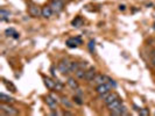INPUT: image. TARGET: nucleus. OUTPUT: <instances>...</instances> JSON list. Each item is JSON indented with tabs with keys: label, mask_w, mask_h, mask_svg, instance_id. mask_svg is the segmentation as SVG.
Masks as SVG:
<instances>
[{
	"label": "nucleus",
	"mask_w": 155,
	"mask_h": 116,
	"mask_svg": "<svg viewBox=\"0 0 155 116\" xmlns=\"http://www.w3.org/2000/svg\"><path fill=\"white\" fill-rule=\"evenodd\" d=\"M139 114L141 116H148L149 115V110H148L147 108H141V109L139 110Z\"/></svg>",
	"instance_id": "b1692460"
},
{
	"label": "nucleus",
	"mask_w": 155,
	"mask_h": 116,
	"mask_svg": "<svg viewBox=\"0 0 155 116\" xmlns=\"http://www.w3.org/2000/svg\"><path fill=\"white\" fill-rule=\"evenodd\" d=\"M118 98H119V95H118L117 93H110V94H109V97L104 100V102H105V105L107 106L109 103H111L112 101H114L115 99H118Z\"/></svg>",
	"instance_id": "dca6fc26"
},
{
	"label": "nucleus",
	"mask_w": 155,
	"mask_h": 116,
	"mask_svg": "<svg viewBox=\"0 0 155 116\" xmlns=\"http://www.w3.org/2000/svg\"><path fill=\"white\" fill-rule=\"evenodd\" d=\"M74 101L77 103V105H79V106H82L83 105V101H82V98L79 97V95H75L74 97Z\"/></svg>",
	"instance_id": "bb28decb"
},
{
	"label": "nucleus",
	"mask_w": 155,
	"mask_h": 116,
	"mask_svg": "<svg viewBox=\"0 0 155 116\" xmlns=\"http://www.w3.org/2000/svg\"><path fill=\"white\" fill-rule=\"evenodd\" d=\"M152 64L155 66V51H153V55H152Z\"/></svg>",
	"instance_id": "2f4dec72"
},
{
	"label": "nucleus",
	"mask_w": 155,
	"mask_h": 116,
	"mask_svg": "<svg viewBox=\"0 0 155 116\" xmlns=\"http://www.w3.org/2000/svg\"><path fill=\"white\" fill-rule=\"evenodd\" d=\"M86 67H87V63H86V62L79 63V69H83V70H86Z\"/></svg>",
	"instance_id": "c756f323"
},
{
	"label": "nucleus",
	"mask_w": 155,
	"mask_h": 116,
	"mask_svg": "<svg viewBox=\"0 0 155 116\" xmlns=\"http://www.w3.org/2000/svg\"><path fill=\"white\" fill-rule=\"evenodd\" d=\"M119 9H120V10H125V9H126V6H125V5H120V6H119Z\"/></svg>",
	"instance_id": "473e14b6"
},
{
	"label": "nucleus",
	"mask_w": 155,
	"mask_h": 116,
	"mask_svg": "<svg viewBox=\"0 0 155 116\" xmlns=\"http://www.w3.org/2000/svg\"><path fill=\"white\" fill-rule=\"evenodd\" d=\"M107 82L110 84V86L113 87V88H115V87H117V82L113 80V79H111V78H109V77H107Z\"/></svg>",
	"instance_id": "cd10ccee"
},
{
	"label": "nucleus",
	"mask_w": 155,
	"mask_h": 116,
	"mask_svg": "<svg viewBox=\"0 0 155 116\" xmlns=\"http://www.w3.org/2000/svg\"><path fill=\"white\" fill-rule=\"evenodd\" d=\"M68 62H69L68 59H63L62 62L57 64V70L62 74H69V73H71L69 70V66H68Z\"/></svg>",
	"instance_id": "20e7f679"
},
{
	"label": "nucleus",
	"mask_w": 155,
	"mask_h": 116,
	"mask_svg": "<svg viewBox=\"0 0 155 116\" xmlns=\"http://www.w3.org/2000/svg\"><path fill=\"white\" fill-rule=\"evenodd\" d=\"M111 91V86L109 82H104V84H100L98 86H96V92L98 93V95H102V94H105L107 92Z\"/></svg>",
	"instance_id": "39448f33"
},
{
	"label": "nucleus",
	"mask_w": 155,
	"mask_h": 116,
	"mask_svg": "<svg viewBox=\"0 0 155 116\" xmlns=\"http://www.w3.org/2000/svg\"><path fill=\"white\" fill-rule=\"evenodd\" d=\"M0 110H1V113L4 114V115H17V109L13 107V106H11V103H5V102H1V105H0Z\"/></svg>",
	"instance_id": "f257e3e1"
},
{
	"label": "nucleus",
	"mask_w": 155,
	"mask_h": 116,
	"mask_svg": "<svg viewBox=\"0 0 155 116\" xmlns=\"http://www.w3.org/2000/svg\"><path fill=\"white\" fill-rule=\"evenodd\" d=\"M50 95H52V98L54 99V100H55V101H56V102H57V103H59V102H61V99L59 98V97H57V95H56V94H55V93H50Z\"/></svg>",
	"instance_id": "c85d7f7f"
},
{
	"label": "nucleus",
	"mask_w": 155,
	"mask_h": 116,
	"mask_svg": "<svg viewBox=\"0 0 155 116\" xmlns=\"http://www.w3.org/2000/svg\"><path fill=\"white\" fill-rule=\"evenodd\" d=\"M0 101L1 102H5V103H11L12 105V103H14L15 100L12 98V97H9V95H6L5 93H1L0 94Z\"/></svg>",
	"instance_id": "4468645a"
},
{
	"label": "nucleus",
	"mask_w": 155,
	"mask_h": 116,
	"mask_svg": "<svg viewBox=\"0 0 155 116\" xmlns=\"http://www.w3.org/2000/svg\"><path fill=\"white\" fill-rule=\"evenodd\" d=\"M55 81H56L55 91H59V92H60V91H62V89H63V84H62V82H61L60 80H55Z\"/></svg>",
	"instance_id": "393cba45"
},
{
	"label": "nucleus",
	"mask_w": 155,
	"mask_h": 116,
	"mask_svg": "<svg viewBox=\"0 0 155 116\" xmlns=\"http://www.w3.org/2000/svg\"><path fill=\"white\" fill-rule=\"evenodd\" d=\"M76 94H77V95H79V97H82V95H83V92H82V89H81V88L76 89Z\"/></svg>",
	"instance_id": "7c9ffc66"
},
{
	"label": "nucleus",
	"mask_w": 155,
	"mask_h": 116,
	"mask_svg": "<svg viewBox=\"0 0 155 116\" xmlns=\"http://www.w3.org/2000/svg\"><path fill=\"white\" fill-rule=\"evenodd\" d=\"M79 44H82V38L77 36V37H71L67 40V45L69 48H77Z\"/></svg>",
	"instance_id": "423d86ee"
},
{
	"label": "nucleus",
	"mask_w": 155,
	"mask_h": 116,
	"mask_svg": "<svg viewBox=\"0 0 155 116\" xmlns=\"http://www.w3.org/2000/svg\"><path fill=\"white\" fill-rule=\"evenodd\" d=\"M133 108H134V110H137V112H139V110L141 109V108H139L138 106H137V105H133Z\"/></svg>",
	"instance_id": "c9c22d12"
},
{
	"label": "nucleus",
	"mask_w": 155,
	"mask_h": 116,
	"mask_svg": "<svg viewBox=\"0 0 155 116\" xmlns=\"http://www.w3.org/2000/svg\"><path fill=\"white\" fill-rule=\"evenodd\" d=\"M87 46H89V50H90L92 54H95V52H96V50H95V41H92V40H91V41L89 42Z\"/></svg>",
	"instance_id": "5701e85b"
},
{
	"label": "nucleus",
	"mask_w": 155,
	"mask_h": 116,
	"mask_svg": "<svg viewBox=\"0 0 155 116\" xmlns=\"http://www.w3.org/2000/svg\"><path fill=\"white\" fill-rule=\"evenodd\" d=\"M121 105H122V101H121L120 98H118V99H115L114 101H112L111 103H109V105H107V108H109V110L111 112V110H114V109H118Z\"/></svg>",
	"instance_id": "9d476101"
},
{
	"label": "nucleus",
	"mask_w": 155,
	"mask_h": 116,
	"mask_svg": "<svg viewBox=\"0 0 155 116\" xmlns=\"http://www.w3.org/2000/svg\"><path fill=\"white\" fill-rule=\"evenodd\" d=\"M61 103L65 108H72V103L70 102L69 99H67L65 97H64V98H61Z\"/></svg>",
	"instance_id": "aec40b11"
},
{
	"label": "nucleus",
	"mask_w": 155,
	"mask_h": 116,
	"mask_svg": "<svg viewBox=\"0 0 155 116\" xmlns=\"http://www.w3.org/2000/svg\"><path fill=\"white\" fill-rule=\"evenodd\" d=\"M43 81H44V85L47 86V88L50 89V91H55L56 81L52 80V78H49V77H43Z\"/></svg>",
	"instance_id": "1a4fd4ad"
},
{
	"label": "nucleus",
	"mask_w": 155,
	"mask_h": 116,
	"mask_svg": "<svg viewBox=\"0 0 155 116\" xmlns=\"http://www.w3.org/2000/svg\"><path fill=\"white\" fill-rule=\"evenodd\" d=\"M19 37H20V34H17V33H15V34L13 35V38H15V40H17Z\"/></svg>",
	"instance_id": "72a5a7b5"
},
{
	"label": "nucleus",
	"mask_w": 155,
	"mask_h": 116,
	"mask_svg": "<svg viewBox=\"0 0 155 116\" xmlns=\"http://www.w3.org/2000/svg\"><path fill=\"white\" fill-rule=\"evenodd\" d=\"M50 71H52V77H55V76H56V73H55V69H54V67H52V69H50Z\"/></svg>",
	"instance_id": "f704fd0d"
},
{
	"label": "nucleus",
	"mask_w": 155,
	"mask_h": 116,
	"mask_svg": "<svg viewBox=\"0 0 155 116\" xmlns=\"http://www.w3.org/2000/svg\"><path fill=\"white\" fill-rule=\"evenodd\" d=\"M28 13L33 18H39V16H42V8H40L37 5L32 4L28 6Z\"/></svg>",
	"instance_id": "f03ea898"
},
{
	"label": "nucleus",
	"mask_w": 155,
	"mask_h": 116,
	"mask_svg": "<svg viewBox=\"0 0 155 116\" xmlns=\"http://www.w3.org/2000/svg\"><path fill=\"white\" fill-rule=\"evenodd\" d=\"M15 33H17V31H15L13 28H7V29L5 30V35L6 36H12V37H13V35H14Z\"/></svg>",
	"instance_id": "4be33fe9"
},
{
	"label": "nucleus",
	"mask_w": 155,
	"mask_h": 116,
	"mask_svg": "<svg viewBox=\"0 0 155 116\" xmlns=\"http://www.w3.org/2000/svg\"><path fill=\"white\" fill-rule=\"evenodd\" d=\"M68 66H69V70L71 73H75L79 69V63L75 62V61H69L68 62Z\"/></svg>",
	"instance_id": "2eb2a0df"
},
{
	"label": "nucleus",
	"mask_w": 155,
	"mask_h": 116,
	"mask_svg": "<svg viewBox=\"0 0 155 116\" xmlns=\"http://www.w3.org/2000/svg\"><path fill=\"white\" fill-rule=\"evenodd\" d=\"M50 7H52L54 14H60L61 12L64 9V2H62L60 0H52Z\"/></svg>",
	"instance_id": "7ed1b4c3"
},
{
	"label": "nucleus",
	"mask_w": 155,
	"mask_h": 116,
	"mask_svg": "<svg viewBox=\"0 0 155 116\" xmlns=\"http://www.w3.org/2000/svg\"><path fill=\"white\" fill-rule=\"evenodd\" d=\"M0 16H1V21H9L11 13H9L8 10H6L5 8H1V10H0Z\"/></svg>",
	"instance_id": "f3484780"
},
{
	"label": "nucleus",
	"mask_w": 155,
	"mask_h": 116,
	"mask_svg": "<svg viewBox=\"0 0 155 116\" xmlns=\"http://www.w3.org/2000/svg\"><path fill=\"white\" fill-rule=\"evenodd\" d=\"M96 74H97V73H96L95 67H90L89 70H86V71H85V78H84V80L91 82V81L95 79Z\"/></svg>",
	"instance_id": "0eeeda50"
},
{
	"label": "nucleus",
	"mask_w": 155,
	"mask_h": 116,
	"mask_svg": "<svg viewBox=\"0 0 155 116\" xmlns=\"http://www.w3.org/2000/svg\"><path fill=\"white\" fill-rule=\"evenodd\" d=\"M119 112H120L121 115H127V114H128V112H127V108L125 107V106H122V105H121L120 107H119Z\"/></svg>",
	"instance_id": "a878e982"
},
{
	"label": "nucleus",
	"mask_w": 155,
	"mask_h": 116,
	"mask_svg": "<svg viewBox=\"0 0 155 116\" xmlns=\"http://www.w3.org/2000/svg\"><path fill=\"white\" fill-rule=\"evenodd\" d=\"M62 114L63 115H72V113H70V112H63Z\"/></svg>",
	"instance_id": "e433bc0d"
},
{
	"label": "nucleus",
	"mask_w": 155,
	"mask_h": 116,
	"mask_svg": "<svg viewBox=\"0 0 155 116\" xmlns=\"http://www.w3.org/2000/svg\"><path fill=\"white\" fill-rule=\"evenodd\" d=\"M85 71L86 70H83V69H78L77 71L75 72V76L77 79H81V80H84L85 78Z\"/></svg>",
	"instance_id": "6ab92c4d"
},
{
	"label": "nucleus",
	"mask_w": 155,
	"mask_h": 116,
	"mask_svg": "<svg viewBox=\"0 0 155 116\" xmlns=\"http://www.w3.org/2000/svg\"><path fill=\"white\" fill-rule=\"evenodd\" d=\"M60 1H62V2H64V4H65V2H68L69 0H60Z\"/></svg>",
	"instance_id": "4c0bfd02"
},
{
	"label": "nucleus",
	"mask_w": 155,
	"mask_h": 116,
	"mask_svg": "<svg viewBox=\"0 0 155 116\" xmlns=\"http://www.w3.org/2000/svg\"><path fill=\"white\" fill-rule=\"evenodd\" d=\"M2 81H4V85H5V86H6L8 89H11V92H17V87H15V86H14L12 82H8V81L5 80V79H4Z\"/></svg>",
	"instance_id": "412c9836"
},
{
	"label": "nucleus",
	"mask_w": 155,
	"mask_h": 116,
	"mask_svg": "<svg viewBox=\"0 0 155 116\" xmlns=\"http://www.w3.org/2000/svg\"><path fill=\"white\" fill-rule=\"evenodd\" d=\"M92 84H95L96 86L100 85V84H104V82H107V77L104 76V74H96L95 79L91 81Z\"/></svg>",
	"instance_id": "6e6552de"
},
{
	"label": "nucleus",
	"mask_w": 155,
	"mask_h": 116,
	"mask_svg": "<svg viewBox=\"0 0 155 116\" xmlns=\"http://www.w3.org/2000/svg\"><path fill=\"white\" fill-rule=\"evenodd\" d=\"M83 19L81 18V16H77L76 19H74L72 21H71V26L72 27H81L82 25H83Z\"/></svg>",
	"instance_id": "a211bd4d"
},
{
	"label": "nucleus",
	"mask_w": 155,
	"mask_h": 116,
	"mask_svg": "<svg viewBox=\"0 0 155 116\" xmlns=\"http://www.w3.org/2000/svg\"><path fill=\"white\" fill-rule=\"evenodd\" d=\"M67 84H68V86H69L70 88L74 89V91H76L77 88H79V84H78V81L76 80L75 78H68Z\"/></svg>",
	"instance_id": "ddd939ff"
},
{
	"label": "nucleus",
	"mask_w": 155,
	"mask_h": 116,
	"mask_svg": "<svg viewBox=\"0 0 155 116\" xmlns=\"http://www.w3.org/2000/svg\"><path fill=\"white\" fill-rule=\"evenodd\" d=\"M46 103L49 106V108H50L52 110L57 109V102L52 98V95H50V94H49L48 97H46Z\"/></svg>",
	"instance_id": "f8f14e48"
},
{
	"label": "nucleus",
	"mask_w": 155,
	"mask_h": 116,
	"mask_svg": "<svg viewBox=\"0 0 155 116\" xmlns=\"http://www.w3.org/2000/svg\"><path fill=\"white\" fill-rule=\"evenodd\" d=\"M52 14H54V12H52L50 5L42 7V16L44 19H50L52 16Z\"/></svg>",
	"instance_id": "9b49d317"
}]
</instances>
